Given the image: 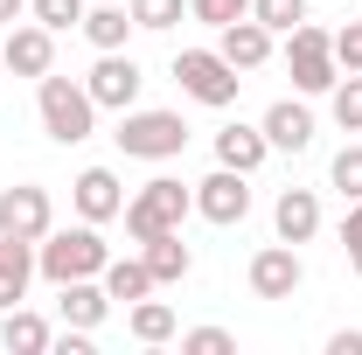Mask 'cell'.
Here are the masks:
<instances>
[{"label":"cell","instance_id":"1","mask_svg":"<svg viewBox=\"0 0 362 355\" xmlns=\"http://www.w3.org/2000/svg\"><path fill=\"white\" fill-rule=\"evenodd\" d=\"M105 265H112V251H105L98 223H70V230H49L42 244H35V272H42L49 286H70V279H98Z\"/></svg>","mask_w":362,"mask_h":355},{"label":"cell","instance_id":"2","mask_svg":"<svg viewBox=\"0 0 362 355\" xmlns=\"http://www.w3.org/2000/svg\"><path fill=\"white\" fill-rule=\"evenodd\" d=\"M35 112H42V133L56 146H84L98 133V105H90V91L77 77H56V70L35 77Z\"/></svg>","mask_w":362,"mask_h":355},{"label":"cell","instance_id":"3","mask_svg":"<svg viewBox=\"0 0 362 355\" xmlns=\"http://www.w3.org/2000/svg\"><path fill=\"white\" fill-rule=\"evenodd\" d=\"M188 209H195V188L175 175H153L146 188H133L126 195V237L133 244H146V237H168V230H181L188 223Z\"/></svg>","mask_w":362,"mask_h":355},{"label":"cell","instance_id":"4","mask_svg":"<svg viewBox=\"0 0 362 355\" xmlns=\"http://www.w3.org/2000/svg\"><path fill=\"white\" fill-rule=\"evenodd\" d=\"M286 70H293V91H300V98L334 91V77H341V63H334V28L293 21V28H286Z\"/></svg>","mask_w":362,"mask_h":355},{"label":"cell","instance_id":"5","mask_svg":"<svg viewBox=\"0 0 362 355\" xmlns=\"http://www.w3.org/2000/svg\"><path fill=\"white\" fill-rule=\"evenodd\" d=\"M175 84L188 91L195 105L230 112V105H237V91H244V70L223 63V49H181V56H175Z\"/></svg>","mask_w":362,"mask_h":355},{"label":"cell","instance_id":"6","mask_svg":"<svg viewBox=\"0 0 362 355\" xmlns=\"http://www.w3.org/2000/svg\"><path fill=\"white\" fill-rule=\"evenodd\" d=\"M119 153L126 161H175L181 146H188V119L181 112H119Z\"/></svg>","mask_w":362,"mask_h":355},{"label":"cell","instance_id":"7","mask_svg":"<svg viewBox=\"0 0 362 355\" xmlns=\"http://www.w3.org/2000/svg\"><path fill=\"white\" fill-rule=\"evenodd\" d=\"M139 63L126 56V49H98V63H90V77H84V91H90V105L98 112H133L139 105Z\"/></svg>","mask_w":362,"mask_h":355},{"label":"cell","instance_id":"8","mask_svg":"<svg viewBox=\"0 0 362 355\" xmlns=\"http://www.w3.org/2000/svg\"><path fill=\"white\" fill-rule=\"evenodd\" d=\"M49 230H56V209H49V188H35V181H14V188H0V237L42 244Z\"/></svg>","mask_w":362,"mask_h":355},{"label":"cell","instance_id":"9","mask_svg":"<svg viewBox=\"0 0 362 355\" xmlns=\"http://www.w3.org/2000/svg\"><path fill=\"white\" fill-rule=\"evenodd\" d=\"M195 216H209V223H244L251 216V175H237V168H216V175H202L195 181Z\"/></svg>","mask_w":362,"mask_h":355},{"label":"cell","instance_id":"10","mask_svg":"<svg viewBox=\"0 0 362 355\" xmlns=\"http://www.w3.org/2000/svg\"><path fill=\"white\" fill-rule=\"evenodd\" d=\"M0 63H7V77H49V70H56V28L14 21L7 42H0Z\"/></svg>","mask_w":362,"mask_h":355},{"label":"cell","instance_id":"11","mask_svg":"<svg viewBox=\"0 0 362 355\" xmlns=\"http://www.w3.org/2000/svg\"><path fill=\"white\" fill-rule=\"evenodd\" d=\"M300 279H307L300 244H265V251L251 258V293H258V300H293V293H300Z\"/></svg>","mask_w":362,"mask_h":355},{"label":"cell","instance_id":"12","mask_svg":"<svg viewBox=\"0 0 362 355\" xmlns=\"http://www.w3.org/2000/svg\"><path fill=\"white\" fill-rule=\"evenodd\" d=\"M70 202H77V216H84V223L126 216V188H119V175H112V168H84V175L70 181Z\"/></svg>","mask_w":362,"mask_h":355},{"label":"cell","instance_id":"13","mask_svg":"<svg viewBox=\"0 0 362 355\" xmlns=\"http://www.w3.org/2000/svg\"><path fill=\"white\" fill-rule=\"evenodd\" d=\"M216 49H223V63H237V70H265L272 63V28L258 14H237L230 28H216Z\"/></svg>","mask_w":362,"mask_h":355},{"label":"cell","instance_id":"14","mask_svg":"<svg viewBox=\"0 0 362 355\" xmlns=\"http://www.w3.org/2000/svg\"><path fill=\"white\" fill-rule=\"evenodd\" d=\"M272 230H279V244H314L320 237V195L314 188H286L272 202Z\"/></svg>","mask_w":362,"mask_h":355},{"label":"cell","instance_id":"15","mask_svg":"<svg viewBox=\"0 0 362 355\" xmlns=\"http://www.w3.org/2000/svg\"><path fill=\"white\" fill-rule=\"evenodd\" d=\"M258 126H265L272 153H307V146H314V112H307L300 98H279V105H272Z\"/></svg>","mask_w":362,"mask_h":355},{"label":"cell","instance_id":"16","mask_svg":"<svg viewBox=\"0 0 362 355\" xmlns=\"http://www.w3.org/2000/svg\"><path fill=\"white\" fill-rule=\"evenodd\" d=\"M56 293H63V300H56V307H63V327H90V334L105 327V313H112L105 279H70V286H56Z\"/></svg>","mask_w":362,"mask_h":355},{"label":"cell","instance_id":"17","mask_svg":"<svg viewBox=\"0 0 362 355\" xmlns=\"http://www.w3.org/2000/svg\"><path fill=\"white\" fill-rule=\"evenodd\" d=\"M265 153H272L265 126H223V133H216V168H237V175H258V168H265Z\"/></svg>","mask_w":362,"mask_h":355},{"label":"cell","instance_id":"18","mask_svg":"<svg viewBox=\"0 0 362 355\" xmlns=\"http://www.w3.org/2000/svg\"><path fill=\"white\" fill-rule=\"evenodd\" d=\"M28 279H35V244H21V237H0V313L28 300Z\"/></svg>","mask_w":362,"mask_h":355},{"label":"cell","instance_id":"19","mask_svg":"<svg viewBox=\"0 0 362 355\" xmlns=\"http://www.w3.org/2000/svg\"><path fill=\"white\" fill-rule=\"evenodd\" d=\"M49 342H56V327H49L42 313H28V307L0 313V349H7V355H42Z\"/></svg>","mask_w":362,"mask_h":355},{"label":"cell","instance_id":"20","mask_svg":"<svg viewBox=\"0 0 362 355\" xmlns=\"http://www.w3.org/2000/svg\"><path fill=\"white\" fill-rule=\"evenodd\" d=\"M139 258H146V272H153V286H181V279L195 272L188 244H181V230H168V237H146V244H139Z\"/></svg>","mask_w":362,"mask_h":355},{"label":"cell","instance_id":"21","mask_svg":"<svg viewBox=\"0 0 362 355\" xmlns=\"http://www.w3.org/2000/svg\"><path fill=\"white\" fill-rule=\"evenodd\" d=\"M126 35H133V7H126V0L84 7V42L90 49H126Z\"/></svg>","mask_w":362,"mask_h":355},{"label":"cell","instance_id":"22","mask_svg":"<svg viewBox=\"0 0 362 355\" xmlns=\"http://www.w3.org/2000/svg\"><path fill=\"white\" fill-rule=\"evenodd\" d=\"M126 327H133V342H146V349H160V342H175V334H181L175 307H168V300H153V293L126 307Z\"/></svg>","mask_w":362,"mask_h":355},{"label":"cell","instance_id":"23","mask_svg":"<svg viewBox=\"0 0 362 355\" xmlns=\"http://www.w3.org/2000/svg\"><path fill=\"white\" fill-rule=\"evenodd\" d=\"M98 279H105V293H112V300H126V307L153 293V272H146V258H112Z\"/></svg>","mask_w":362,"mask_h":355},{"label":"cell","instance_id":"24","mask_svg":"<svg viewBox=\"0 0 362 355\" xmlns=\"http://www.w3.org/2000/svg\"><path fill=\"white\" fill-rule=\"evenodd\" d=\"M327 98H334V126L341 133H362V70H341Z\"/></svg>","mask_w":362,"mask_h":355},{"label":"cell","instance_id":"25","mask_svg":"<svg viewBox=\"0 0 362 355\" xmlns=\"http://www.w3.org/2000/svg\"><path fill=\"white\" fill-rule=\"evenodd\" d=\"M126 7H133V28H153V35L188 14V0H126Z\"/></svg>","mask_w":362,"mask_h":355},{"label":"cell","instance_id":"26","mask_svg":"<svg viewBox=\"0 0 362 355\" xmlns=\"http://www.w3.org/2000/svg\"><path fill=\"white\" fill-rule=\"evenodd\" d=\"M28 14H35L42 28H56V35H63V28H84V0H28Z\"/></svg>","mask_w":362,"mask_h":355},{"label":"cell","instance_id":"27","mask_svg":"<svg viewBox=\"0 0 362 355\" xmlns=\"http://www.w3.org/2000/svg\"><path fill=\"white\" fill-rule=\"evenodd\" d=\"M327 181H334L349 202H362V146H341V153H334V168H327Z\"/></svg>","mask_w":362,"mask_h":355},{"label":"cell","instance_id":"28","mask_svg":"<svg viewBox=\"0 0 362 355\" xmlns=\"http://www.w3.org/2000/svg\"><path fill=\"white\" fill-rule=\"evenodd\" d=\"M251 14L265 21L272 35H286L293 21H307V0H251Z\"/></svg>","mask_w":362,"mask_h":355},{"label":"cell","instance_id":"29","mask_svg":"<svg viewBox=\"0 0 362 355\" xmlns=\"http://www.w3.org/2000/svg\"><path fill=\"white\" fill-rule=\"evenodd\" d=\"M181 349H188V355H230V349H237V334H230V327H188Z\"/></svg>","mask_w":362,"mask_h":355},{"label":"cell","instance_id":"30","mask_svg":"<svg viewBox=\"0 0 362 355\" xmlns=\"http://www.w3.org/2000/svg\"><path fill=\"white\" fill-rule=\"evenodd\" d=\"M188 14L209 21V28H230L237 14H251V0H188Z\"/></svg>","mask_w":362,"mask_h":355},{"label":"cell","instance_id":"31","mask_svg":"<svg viewBox=\"0 0 362 355\" xmlns=\"http://www.w3.org/2000/svg\"><path fill=\"white\" fill-rule=\"evenodd\" d=\"M334 63L341 70H362V21H341L334 28Z\"/></svg>","mask_w":362,"mask_h":355},{"label":"cell","instance_id":"32","mask_svg":"<svg viewBox=\"0 0 362 355\" xmlns=\"http://www.w3.org/2000/svg\"><path fill=\"white\" fill-rule=\"evenodd\" d=\"M341 251H349V272L362 279V202L349 209V216H341Z\"/></svg>","mask_w":362,"mask_h":355},{"label":"cell","instance_id":"33","mask_svg":"<svg viewBox=\"0 0 362 355\" xmlns=\"http://www.w3.org/2000/svg\"><path fill=\"white\" fill-rule=\"evenodd\" d=\"M49 349H56V355H90V327H63Z\"/></svg>","mask_w":362,"mask_h":355},{"label":"cell","instance_id":"34","mask_svg":"<svg viewBox=\"0 0 362 355\" xmlns=\"http://www.w3.org/2000/svg\"><path fill=\"white\" fill-rule=\"evenodd\" d=\"M327 355H362V327H341V334H327Z\"/></svg>","mask_w":362,"mask_h":355},{"label":"cell","instance_id":"35","mask_svg":"<svg viewBox=\"0 0 362 355\" xmlns=\"http://www.w3.org/2000/svg\"><path fill=\"white\" fill-rule=\"evenodd\" d=\"M21 14H28V0H0V28H14Z\"/></svg>","mask_w":362,"mask_h":355}]
</instances>
